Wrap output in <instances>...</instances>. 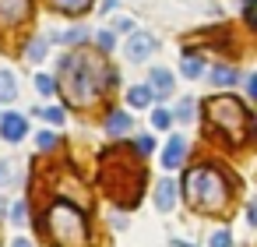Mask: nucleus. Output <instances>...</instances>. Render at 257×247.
I'll use <instances>...</instances> for the list:
<instances>
[{
    "instance_id": "nucleus-13",
    "label": "nucleus",
    "mask_w": 257,
    "mask_h": 247,
    "mask_svg": "<svg viewBox=\"0 0 257 247\" xmlns=\"http://www.w3.org/2000/svg\"><path fill=\"white\" fill-rule=\"evenodd\" d=\"M127 103H131L134 110H145V106L155 103V92H152L148 85H131V89H127Z\"/></svg>"
},
{
    "instance_id": "nucleus-32",
    "label": "nucleus",
    "mask_w": 257,
    "mask_h": 247,
    "mask_svg": "<svg viewBox=\"0 0 257 247\" xmlns=\"http://www.w3.org/2000/svg\"><path fill=\"white\" fill-rule=\"evenodd\" d=\"M169 247H190L187 240H169Z\"/></svg>"
},
{
    "instance_id": "nucleus-29",
    "label": "nucleus",
    "mask_w": 257,
    "mask_h": 247,
    "mask_svg": "<svg viewBox=\"0 0 257 247\" xmlns=\"http://www.w3.org/2000/svg\"><path fill=\"white\" fill-rule=\"evenodd\" d=\"M116 32H134V25H131L127 18H120V22H116ZM116 32H113V36H116Z\"/></svg>"
},
{
    "instance_id": "nucleus-16",
    "label": "nucleus",
    "mask_w": 257,
    "mask_h": 247,
    "mask_svg": "<svg viewBox=\"0 0 257 247\" xmlns=\"http://www.w3.org/2000/svg\"><path fill=\"white\" fill-rule=\"evenodd\" d=\"M53 8L64 15H85L92 8V0H53Z\"/></svg>"
},
{
    "instance_id": "nucleus-11",
    "label": "nucleus",
    "mask_w": 257,
    "mask_h": 247,
    "mask_svg": "<svg viewBox=\"0 0 257 247\" xmlns=\"http://www.w3.org/2000/svg\"><path fill=\"white\" fill-rule=\"evenodd\" d=\"M127 131H131V113L113 110V113L106 117V134H109V138H123Z\"/></svg>"
},
{
    "instance_id": "nucleus-27",
    "label": "nucleus",
    "mask_w": 257,
    "mask_h": 247,
    "mask_svg": "<svg viewBox=\"0 0 257 247\" xmlns=\"http://www.w3.org/2000/svg\"><path fill=\"white\" fill-rule=\"evenodd\" d=\"M25 208H29L25 201H15V208H11V222H15V226H22V222H25Z\"/></svg>"
},
{
    "instance_id": "nucleus-17",
    "label": "nucleus",
    "mask_w": 257,
    "mask_h": 247,
    "mask_svg": "<svg viewBox=\"0 0 257 247\" xmlns=\"http://www.w3.org/2000/svg\"><path fill=\"white\" fill-rule=\"evenodd\" d=\"M46 50H50L46 39H29V46H25V60H29V64H39V60L46 57Z\"/></svg>"
},
{
    "instance_id": "nucleus-6",
    "label": "nucleus",
    "mask_w": 257,
    "mask_h": 247,
    "mask_svg": "<svg viewBox=\"0 0 257 247\" xmlns=\"http://www.w3.org/2000/svg\"><path fill=\"white\" fill-rule=\"evenodd\" d=\"M25 134H29V120L22 113H4V117H0V138H4V141L18 145Z\"/></svg>"
},
{
    "instance_id": "nucleus-19",
    "label": "nucleus",
    "mask_w": 257,
    "mask_h": 247,
    "mask_svg": "<svg viewBox=\"0 0 257 247\" xmlns=\"http://www.w3.org/2000/svg\"><path fill=\"white\" fill-rule=\"evenodd\" d=\"M81 39H88V29H81V25H78V29H67V32L57 36V43H67V46H78Z\"/></svg>"
},
{
    "instance_id": "nucleus-9",
    "label": "nucleus",
    "mask_w": 257,
    "mask_h": 247,
    "mask_svg": "<svg viewBox=\"0 0 257 247\" xmlns=\"http://www.w3.org/2000/svg\"><path fill=\"white\" fill-rule=\"evenodd\" d=\"M148 89H152L159 99H169V96H173V71L152 67V71H148Z\"/></svg>"
},
{
    "instance_id": "nucleus-7",
    "label": "nucleus",
    "mask_w": 257,
    "mask_h": 247,
    "mask_svg": "<svg viewBox=\"0 0 257 247\" xmlns=\"http://www.w3.org/2000/svg\"><path fill=\"white\" fill-rule=\"evenodd\" d=\"M32 11V0H0V25H18Z\"/></svg>"
},
{
    "instance_id": "nucleus-22",
    "label": "nucleus",
    "mask_w": 257,
    "mask_h": 247,
    "mask_svg": "<svg viewBox=\"0 0 257 247\" xmlns=\"http://www.w3.org/2000/svg\"><path fill=\"white\" fill-rule=\"evenodd\" d=\"M95 43H99V50H102V53H109V50L116 46V36H113L109 29H102V32H95Z\"/></svg>"
},
{
    "instance_id": "nucleus-3",
    "label": "nucleus",
    "mask_w": 257,
    "mask_h": 247,
    "mask_svg": "<svg viewBox=\"0 0 257 247\" xmlns=\"http://www.w3.org/2000/svg\"><path fill=\"white\" fill-rule=\"evenodd\" d=\"M183 187H187V201H190V208L208 212V215L222 212L225 201H229V184H225V177H222L215 166H194V170L187 173Z\"/></svg>"
},
{
    "instance_id": "nucleus-12",
    "label": "nucleus",
    "mask_w": 257,
    "mask_h": 247,
    "mask_svg": "<svg viewBox=\"0 0 257 247\" xmlns=\"http://www.w3.org/2000/svg\"><path fill=\"white\" fill-rule=\"evenodd\" d=\"M211 85H218V89H232L236 81H239V71L236 67H229V64H218V67H211Z\"/></svg>"
},
{
    "instance_id": "nucleus-28",
    "label": "nucleus",
    "mask_w": 257,
    "mask_h": 247,
    "mask_svg": "<svg viewBox=\"0 0 257 247\" xmlns=\"http://www.w3.org/2000/svg\"><path fill=\"white\" fill-rule=\"evenodd\" d=\"M36 141H39V148H53V145H57V134H53V131H43Z\"/></svg>"
},
{
    "instance_id": "nucleus-25",
    "label": "nucleus",
    "mask_w": 257,
    "mask_h": 247,
    "mask_svg": "<svg viewBox=\"0 0 257 247\" xmlns=\"http://www.w3.org/2000/svg\"><path fill=\"white\" fill-rule=\"evenodd\" d=\"M36 89H39L43 96H53V89H57V85H53V78H50V74H36Z\"/></svg>"
},
{
    "instance_id": "nucleus-4",
    "label": "nucleus",
    "mask_w": 257,
    "mask_h": 247,
    "mask_svg": "<svg viewBox=\"0 0 257 247\" xmlns=\"http://www.w3.org/2000/svg\"><path fill=\"white\" fill-rule=\"evenodd\" d=\"M43 229L50 233V240L57 247H81L88 240V222H85V212L67 205V201H57L46 219H43Z\"/></svg>"
},
{
    "instance_id": "nucleus-33",
    "label": "nucleus",
    "mask_w": 257,
    "mask_h": 247,
    "mask_svg": "<svg viewBox=\"0 0 257 247\" xmlns=\"http://www.w3.org/2000/svg\"><path fill=\"white\" fill-rule=\"evenodd\" d=\"M116 8V0H106V4H102V11H113Z\"/></svg>"
},
{
    "instance_id": "nucleus-1",
    "label": "nucleus",
    "mask_w": 257,
    "mask_h": 247,
    "mask_svg": "<svg viewBox=\"0 0 257 247\" xmlns=\"http://www.w3.org/2000/svg\"><path fill=\"white\" fill-rule=\"evenodd\" d=\"M113 81L116 71H109L95 53H67L60 60V92L71 106H92Z\"/></svg>"
},
{
    "instance_id": "nucleus-30",
    "label": "nucleus",
    "mask_w": 257,
    "mask_h": 247,
    "mask_svg": "<svg viewBox=\"0 0 257 247\" xmlns=\"http://www.w3.org/2000/svg\"><path fill=\"white\" fill-rule=\"evenodd\" d=\"M246 96H257V78H253V74L246 78Z\"/></svg>"
},
{
    "instance_id": "nucleus-24",
    "label": "nucleus",
    "mask_w": 257,
    "mask_h": 247,
    "mask_svg": "<svg viewBox=\"0 0 257 247\" xmlns=\"http://www.w3.org/2000/svg\"><path fill=\"white\" fill-rule=\"evenodd\" d=\"M134 152H141V155H148V152H155V138H152V134H141V138L134 141Z\"/></svg>"
},
{
    "instance_id": "nucleus-23",
    "label": "nucleus",
    "mask_w": 257,
    "mask_h": 247,
    "mask_svg": "<svg viewBox=\"0 0 257 247\" xmlns=\"http://www.w3.org/2000/svg\"><path fill=\"white\" fill-rule=\"evenodd\" d=\"M208 247H232V233H229V229H215Z\"/></svg>"
},
{
    "instance_id": "nucleus-5",
    "label": "nucleus",
    "mask_w": 257,
    "mask_h": 247,
    "mask_svg": "<svg viewBox=\"0 0 257 247\" xmlns=\"http://www.w3.org/2000/svg\"><path fill=\"white\" fill-rule=\"evenodd\" d=\"M155 36L152 32H131V39L123 43V53H127V60H134V64H141L145 57H152L155 53Z\"/></svg>"
},
{
    "instance_id": "nucleus-2",
    "label": "nucleus",
    "mask_w": 257,
    "mask_h": 247,
    "mask_svg": "<svg viewBox=\"0 0 257 247\" xmlns=\"http://www.w3.org/2000/svg\"><path fill=\"white\" fill-rule=\"evenodd\" d=\"M201 113H204V120H208L211 127H218L232 145H243V141L250 138V124H253V117H250L246 103L236 99L232 92H229V96H211V99H204Z\"/></svg>"
},
{
    "instance_id": "nucleus-18",
    "label": "nucleus",
    "mask_w": 257,
    "mask_h": 247,
    "mask_svg": "<svg viewBox=\"0 0 257 247\" xmlns=\"http://www.w3.org/2000/svg\"><path fill=\"white\" fill-rule=\"evenodd\" d=\"M169 120H176V124H190V120H194V99H180L176 110L169 113Z\"/></svg>"
},
{
    "instance_id": "nucleus-31",
    "label": "nucleus",
    "mask_w": 257,
    "mask_h": 247,
    "mask_svg": "<svg viewBox=\"0 0 257 247\" xmlns=\"http://www.w3.org/2000/svg\"><path fill=\"white\" fill-rule=\"evenodd\" d=\"M11 247H32V240H29V236H15Z\"/></svg>"
},
{
    "instance_id": "nucleus-26",
    "label": "nucleus",
    "mask_w": 257,
    "mask_h": 247,
    "mask_svg": "<svg viewBox=\"0 0 257 247\" xmlns=\"http://www.w3.org/2000/svg\"><path fill=\"white\" fill-rule=\"evenodd\" d=\"M173 120H169V110H155L152 113V127H159V131H166Z\"/></svg>"
},
{
    "instance_id": "nucleus-10",
    "label": "nucleus",
    "mask_w": 257,
    "mask_h": 247,
    "mask_svg": "<svg viewBox=\"0 0 257 247\" xmlns=\"http://www.w3.org/2000/svg\"><path fill=\"white\" fill-rule=\"evenodd\" d=\"M176 198H180L176 180H159V184H155V208H159V212H173Z\"/></svg>"
},
{
    "instance_id": "nucleus-14",
    "label": "nucleus",
    "mask_w": 257,
    "mask_h": 247,
    "mask_svg": "<svg viewBox=\"0 0 257 247\" xmlns=\"http://www.w3.org/2000/svg\"><path fill=\"white\" fill-rule=\"evenodd\" d=\"M18 99V81H15V74L4 67L0 71V103H15Z\"/></svg>"
},
{
    "instance_id": "nucleus-15",
    "label": "nucleus",
    "mask_w": 257,
    "mask_h": 247,
    "mask_svg": "<svg viewBox=\"0 0 257 247\" xmlns=\"http://www.w3.org/2000/svg\"><path fill=\"white\" fill-rule=\"evenodd\" d=\"M180 71H183V78H201V71H204V57L187 53V57H183V64H180Z\"/></svg>"
},
{
    "instance_id": "nucleus-20",
    "label": "nucleus",
    "mask_w": 257,
    "mask_h": 247,
    "mask_svg": "<svg viewBox=\"0 0 257 247\" xmlns=\"http://www.w3.org/2000/svg\"><path fill=\"white\" fill-rule=\"evenodd\" d=\"M36 117H46L50 124H60L64 127V120H67V113H64V106H50V110H32Z\"/></svg>"
},
{
    "instance_id": "nucleus-8",
    "label": "nucleus",
    "mask_w": 257,
    "mask_h": 247,
    "mask_svg": "<svg viewBox=\"0 0 257 247\" xmlns=\"http://www.w3.org/2000/svg\"><path fill=\"white\" fill-rule=\"evenodd\" d=\"M183 155H187V138H183V134H173V138L166 141V148H162V166H166V170H176V166L183 162Z\"/></svg>"
},
{
    "instance_id": "nucleus-21",
    "label": "nucleus",
    "mask_w": 257,
    "mask_h": 247,
    "mask_svg": "<svg viewBox=\"0 0 257 247\" xmlns=\"http://www.w3.org/2000/svg\"><path fill=\"white\" fill-rule=\"evenodd\" d=\"M15 184V166L11 159H0V187H11Z\"/></svg>"
}]
</instances>
